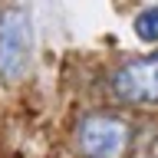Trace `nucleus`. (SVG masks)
<instances>
[{
    "mask_svg": "<svg viewBox=\"0 0 158 158\" xmlns=\"http://www.w3.org/2000/svg\"><path fill=\"white\" fill-rule=\"evenodd\" d=\"M112 89L118 99H125L132 106H155L158 102V53L125 63L112 79Z\"/></svg>",
    "mask_w": 158,
    "mask_h": 158,
    "instance_id": "nucleus-3",
    "label": "nucleus"
},
{
    "mask_svg": "<svg viewBox=\"0 0 158 158\" xmlns=\"http://www.w3.org/2000/svg\"><path fill=\"white\" fill-rule=\"evenodd\" d=\"M128 145V128L115 115H86L79 122V148L86 158H118Z\"/></svg>",
    "mask_w": 158,
    "mask_h": 158,
    "instance_id": "nucleus-2",
    "label": "nucleus"
},
{
    "mask_svg": "<svg viewBox=\"0 0 158 158\" xmlns=\"http://www.w3.org/2000/svg\"><path fill=\"white\" fill-rule=\"evenodd\" d=\"M33 46V27H30V10L13 3L0 13V76L20 79L30 63Z\"/></svg>",
    "mask_w": 158,
    "mask_h": 158,
    "instance_id": "nucleus-1",
    "label": "nucleus"
},
{
    "mask_svg": "<svg viewBox=\"0 0 158 158\" xmlns=\"http://www.w3.org/2000/svg\"><path fill=\"white\" fill-rule=\"evenodd\" d=\"M132 27H135V36L142 43H158V7H145Z\"/></svg>",
    "mask_w": 158,
    "mask_h": 158,
    "instance_id": "nucleus-4",
    "label": "nucleus"
}]
</instances>
